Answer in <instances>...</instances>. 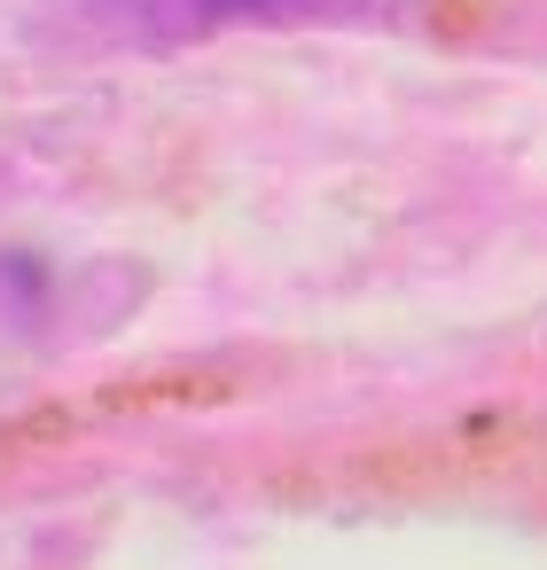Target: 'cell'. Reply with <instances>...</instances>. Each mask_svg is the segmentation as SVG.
I'll return each instance as SVG.
<instances>
[{"label":"cell","mask_w":547,"mask_h":570,"mask_svg":"<svg viewBox=\"0 0 547 570\" xmlns=\"http://www.w3.org/2000/svg\"><path fill=\"white\" fill-rule=\"evenodd\" d=\"M188 9H212V17H282V9H305V0H188Z\"/></svg>","instance_id":"6da1fadb"}]
</instances>
